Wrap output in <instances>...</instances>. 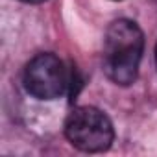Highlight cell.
<instances>
[{
  "instance_id": "6da1fadb",
  "label": "cell",
  "mask_w": 157,
  "mask_h": 157,
  "mask_svg": "<svg viewBox=\"0 0 157 157\" xmlns=\"http://www.w3.org/2000/svg\"><path fill=\"white\" fill-rule=\"evenodd\" d=\"M142 50L144 35L133 21L111 22L104 39V70L113 83L128 87L137 80Z\"/></svg>"
},
{
  "instance_id": "7a4b0ae2",
  "label": "cell",
  "mask_w": 157,
  "mask_h": 157,
  "mask_svg": "<svg viewBox=\"0 0 157 157\" xmlns=\"http://www.w3.org/2000/svg\"><path fill=\"white\" fill-rule=\"evenodd\" d=\"M65 135L68 142L87 153H98L109 150L115 129L109 117L91 105L74 107L65 120Z\"/></svg>"
},
{
  "instance_id": "3957f363",
  "label": "cell",
  "mask_w": 157,
  "mask_h": 157,
  "mask_svg": "<svg viewBox=\"0 0 157 157\" xmlns=\"http://www.w3.org/2000/svg\"><path fill=\"white\" fill-rule=\"evenodd\" d=\"M22 83L28 94L37 100H56L63 96L70 85L68 70L65 63L50 54H37L28 61L22 74Z\"/></svg>"
},
{
  "instance_id": "277c9868",
  "label": "cell",
  "mask_w": 157,
  "mask_h": 157,
  "mask_svg": "<svg viewBox=\"0 0 157 157\" xmlns=\"http://www.w3.org/2000/svg\"><path fill=\"white\" fill-rule=\"evenodd\" d=\"M22 2H28V4H41L44 0H22Z\"/></svg>"
},
{
  "instance_id": "5b68a950",
  "label": "cell",
  "mask_w": 157,
  "mask_h": 157,
  "mask_svg": "<svg viewBox=\"0 0 157 157\" xmlns=\"http://www.w3.org/2000/svg\"><path fill=\"white\" fill-rule=\"evenodd\" d=\"M155 61H157V48H155Z\"/></svg>"
},
{
  "instance_id": "8992f818",
  "label": "cell",
  "mask_w": 157,
  "mask_h": 157,
  "mask_svg": "<svg viewBox=\"0 0 157 157\" xmlns=\"http://www.w3.org/2000/svg\"><path fill=\"white\" fill-rule=\"evenodd\" d=\"M115 2H118V0H115Z\"/></svg>"
}]
</instances>
